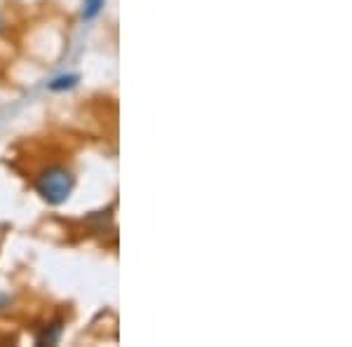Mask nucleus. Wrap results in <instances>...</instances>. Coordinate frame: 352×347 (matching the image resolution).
<instances>
[{
	"instance_id": "3",
	"label": "nucleus",
	"mask_w": 352,
	"mask_h": 347,
	"mask_svg": "<svg viewBox=\"0 0 352 347\" xmlns=\"http://www.w3.org/2000/svg\"><path fill=\"white\" fill-rule=\"evenodd\" d=\"M78 78L76 76H68V78H59L56 82H52V89H64V87H73Z\"/></svg>"
},
{
	"instance_id": "2",
	"label": "nucleus",
	"mask_w": 352,
	"mask_h": 347,
	"mask_svg": "<svg viewBox=\"0 0 352 347\" xmlns=\"http://www.w3.org/2000/svg\"><path fill=\"white\" fill-rule=\"evenodd\" d=\"M104 3L106 0H85V10H82V16L87 21H92V19H96V14L104 10Z\"/></svg>"
},
{
	"instance_id": "1",
	"label": "nucleus",
	"mask_w": 352,
	"mask_h": 347,
	"mask_svg": "<svg viewBox=\"0 0 352 347\" xmlns=\"http://www.w3.org/2000/svg\"><path fill=\"white\" fill-rule=\"evenodd\" d=\"M73 176L64 167H50L45 169L38 179V192L47 200L50 204H61L68 200V195L73 192Z\"/></svg>"
}]
</instances>
